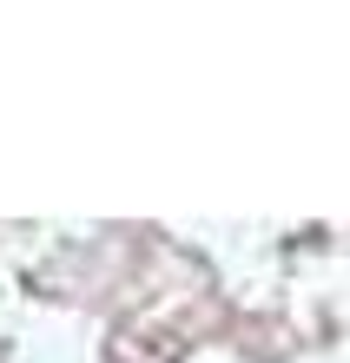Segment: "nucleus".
Segmentation results:
<instances>
[]
</instances>
